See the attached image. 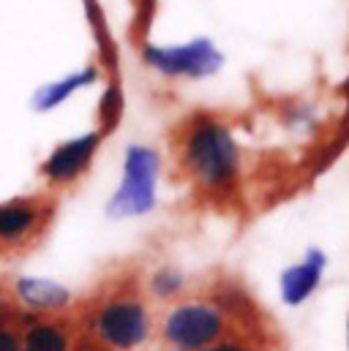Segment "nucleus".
I'll list each match as a JSON object with an SVG mask.
<instances>
[{
    "instance_id": "f257e3e1",
    "label": "nucleus",
    "mask_w": 349,
    "mask_h": 351,
    "mask_svg": "<svg viewBox=\"0 0 349 351\" xmlns=\"http://www.w3.org/2000/svg\"><path fill=\"white\" fill-rule=\"evenodd\" d=\"M177 164L194 191L207 199H229L243 180V147L227 120L196 112L180 125Z\"/></svg>"
},
{
    "instance_id": "f03ea898",
    "label": "nucleus",
    "mask_w": 349,
    "mask_h": 351,
    "mask_svg": "<svg viewBox=\"0 0 349 351\" xmlns=\"http://www.w3.org/2000/svg\"><path fill=\"white\" fill-rule=\"evenodd\" d=\"M85 346L104 351H142L156 338V311L131 280L106 286L80 316Z\"/></svg>"
},
{
    "instance_id": "7ed1b4c3",
    "label": "nucleus",
    "mask_w": 349,
    "mask_h": 351,
    "mask_svg": "<svg viewBox=\"0 0 349 351\" xmlns=\"http://www.w3.org/2000/svg\"><path fill=\"white\" fill-rule=\"evenodd\" d=\"M235 327V319L213 294H185L156 316V338L177 351H205Z\"/></svg>"
},
{
    "instance_id": "20e7f679",
    "label": "nucleus",
    "mask_w": 349,
    "mask_h": 351,
    "mask_svg": "<svg viewBox=\"0 0 349 351\" xmlns=\"http://www.w3.org/2000/svg\"><path fill=\"white\" fill-rule=\"evenodd\" d=\"M161 153L153 145L134 142L123 153L120 180L106 199V218L112 221H137L150 215L159 207L161 188Z\"/></svg>"
},
{
    "instance_id": "39448f33",
    "label": "nucleus",
    "mask_w": 349,
    "mask_h": 351,
    "mask_svg": "<svg viewBox=\"0 0 349 351\" xmlns=\"http://www.w3.org/2000/svg\"><path fill=\"white\" fill-rule=\"evenodd\" d=\"M142 60L164 80H207L224 69V52L205 36L180 44H145Z\"/></svg>"
},
{
    "instance_id": "423d86ee",
    "label": "nucleus",
    "mask_w": 349,
    "mask_h": 351,
    "mask_svg": "<svg viewBox=\"0 0 349 351\" xmlns=\"http://www.w3.org/2000/svg\"><path fill=\"white\" fill-rule=\"evenodd\" d=\"M8 297L16 311H25L30 316H71L77 308V294L69 283L36 275V272H19L8 283Z\"/></svg>"
},
{
    "instance_id": "0eeeda50",
    "label": "nucleus",
    "mask_w": 349,
    "mask_h": 351,
    "mask_svg": "<svg viewBox=\"0 0 349 351\" xmlns=\"http://www.w3.org/2000/svg\"><path fill=\"white\" fill-rule=\"evenodd\" d=\"M104 136H106V131L98 125L93 131L69 136L60 145H55L38 167L41 180L49 188H69V185L80 182L87 175V169L93 167V161L104 145Z\"/></svg>"
},
{
    "instance_id": "6e6552de",
    "label": "nucleus",
    "mask_w": 349,
    "mask_h": 351,
    "mask_svg": "<svg viewBox=\"0 0 349 351\" xmlns=\"http://www.w3.org/2000/svg\"><path fill=\"white\" fill-rule=\"evenodd\" d=\"M52 204L41 196H16L0 202V251H22L49 226Z\"/></svg>"
},
{
    "instance_id": "1a4fd4ad",
    "label": "nucleus",
    "mask_w": 349,
    "mask_h": 351,
    "mask_svg": "<svg viewBox=\"0 0 349 351\" xmlns=\"http://www.w3.org/2000/svg\"><path fill=\"white\" fill-rule=\"evenodd\" d=\"M330 267V256L319 248L311 245L297 262L286 264L278 275V300L286 308H303L322 286L325 275Z\"/></svg>"
},
{
    "instance_id": "9d476101",
    "label": "nucleus",
    "mask_w": 349,
    "mask_h": 351,
    "mask_svg": "<svg viewBox=\"0 0 349 351\" xmlns=\"http://www.w3.org/2000/svg\"><path fill=\"white\" fill-rule=\"evenodd\" d=\"M22 351H77L80 327L71 316H44L22 327Z\"/></svg>"
},
{
    "instance_id": "9b49d317",
    "label": "nucleus",
    "mask_w": 349,
    "mask_h": 351,
    "mask_svg": "<svg viewBox=\"0 0 349 351\" xmlns=\"http://www.w3.org/2000/svg\"><path fill=\"white\" fill-rule=\"evenodd\" d=\"M98 77H101V69H98L95 63L82 66V69H77V71H71V74H66V77H60V80H52V82L41 85V88L33 93L30 106H33L38 114H47V112L63 106V104H66L69 98H74L80 90L95 85Z\"/></svg>"
},
{
    "instance_id": "f8f14e48",
    "label": "nucleus",
    "mask_w": 349,
    "mask_h": 351,
    "mask_svg": "<svg viewBox=\"0 0 349 351\" xmlns=\"http://www.w3.org/2000/svg\"><path fill=\"white\" fill-rule=\"evenodd\" d=\"M188 275L177 267V264H170V262H161L156 264L153 269H148V275H145V280L139 283V289H142V294L150 300V302H159V305H172L177 300H183L185 297V291H188Z\"/></svg>"
},
{
    "instance_id": "ddd939ff",
    "label": "nucleus",
    "mask_w": 349,
    "mask_h": 351,
    "mask_svg": "<svg viewBox=\"0 0 349 351\" xmlns=\"http://www.w3.org/2000/svg\"><path fill=\"white\" fill-rule=\"evenodd\" d=\"M205 351H270L267 343L262 341L254 330V324H240L232 332H227L221 341H216L213 346H207Z\"/></svg>"
},
{
    "instance_id": "4468645a",
    "label": "nucleus",
    "mask_w": 349,
    "mask_h": 351,
    "mask_svg": "<svg viewBox=\"0 0 349 351\" xmlns=\"http://www.w3.org/2000/svg\"><path fill=\"white\" fill-rule=\"evenodd\" d=\"M0 351H22V332L14 322L0 324Z\"/></svg>"
},
{
    "instance_id": "2eb2a0df",
    "label": "nucleus",
    "mask_w": 349,
    "mask_h": 351,
    "mask_svg": "<svg viewBox=\"0 0 349 351\" xmlns=\"http://www.w3.org/2000/svg\"><path fill=\"white\" fill-rule=\"evenodd\" d=\"M14 319V302L5 289H0V324H8Z\"/></svg>"
},
{
    "instance_id": "dca6fc26",
    "label": "nucleus",
    "mask_w": 349,
    "mask_h": 351,
    "mask_svg": "<svg viewBox=\"0 0 349 351\" xmlns=\"http://www.w3.org/2000/svg\"><path fill=\"white\" fill-rule=\"evenodd\" d=\"M347 351H349V311H347Z\"/></svg>"
},
{
    "instance_id": "f3484780",
    "label": "nucleus",
    "mask_w": 349,
    "mask_h": 351,
    "mask_svg": "<svg viewBox=\"0 0 349 351\" xmlns=\"http://www.w3.org/2000/svg\"><path fill=\"white\" fill-rule=\"evenodd\" d=\"M156 351H177V349H170V346H161V349H156Z\"/></svg>"
},
{
    "instance_id": "a211bd4d",
    "label": "nucleus",
    "mask_w": 349,
    "mask_h": 351,
    "mask_svg": "<svg viewBox=\"0 0 349 351\" xmlns=\"http://www.w3.org/2000/svg\"><path fill=\"white\" fill-rule=\"evenodd\" d=\"M87 351H104V349H93V346H87Z\"/></svg>"
},
{
    "instance_id": "6ab92c4d",
    "label": "nucleus",
    "mask_w": 349,
    "mask_h": 351,
    "mask_svg": "<svg viewBox=\"0 0 349 351\" xmlns=\"http://www.w3.org/2000/svg\"><path fill=\"white\" fill-rule=\"evenodd\" d=\"M77 351H87V346H82V349H77Z\"/></svg>"
}]
</instances>
